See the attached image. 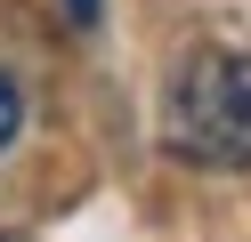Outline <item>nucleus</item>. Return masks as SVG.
<instances>
[{"mask_svg": "<svg viewBox=\"0 0 251 242\" xmlns=\"http://www.w3.org/2000/svg\"><path fill=\"white\" fill-rule=\"evenodd\" d=\"M162 137L195 170H251V57L243 48L186 57L170 113H162Z\"/></svg>", "mask_w": 251, "mask_h": 242, "instance_id": "nucleus-1", "label": "nucleus"}, {"mask_svg": "<svg viewBox=\"0 0 251 242\" xmlns=\"http://www.w3.org/2000/svg\"><path fill=\"white\" fill-rule=\"evenodd\" d=\"M17 137V89H8V81H0V145Z\"/></svg>", "mask_w": 251, "mask_h": 242, "instance_id": "nucleus-2", "label": "nucleus"}, {"mask_svg": "<svg viewBox=\"0 0 251 242\" xmlns=\"http://www.w3.org/2000/svg\"><path fill=\"white\" fill-rule=\"evenodd\" d=\"M65 8V24H98V0H57Z\"/></svg>", "mask_w": 251, "mask_h": 242, "instance_id": "nucleus-3", "label": "nucleus"}, {"mask_svg": "<svg viewBox=\"0 0 251 242\" xmlns=\"http://www.w3.org/2000/svg\"><path fill=\"white\" fill-rule=\"evenodd\" d=\"M0 242H8V234H0Z\"/></svg>", "mask_w": 251, "mask_h": 242, "instance_id": "nucleus-4", "label": "nucleus"}]
</instances>
